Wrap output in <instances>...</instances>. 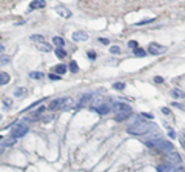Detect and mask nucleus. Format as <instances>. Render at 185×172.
I'll return each instance as SVG.
<instances>
[{
    "label": "nucleus",
    "instance_id": "1",
    "mask_svg": "<svg viewBox=\"0 0 185 172\" xmlns=\"http://www.w3.org/2000/svg\"><path fill=\"white\" fill-rule=\"evenodd\" d=\"M146 144H148L150 148H154V149L162 150V152H167V154L173 152V149H174V146H173L171 141H167V140L159 138V137H156L153 140H150V141H146Z\"/></svg>",
    "mask_w": 185,
    "mask_h": 172
},
{
    "label": "nucleus",
    "instance_id": "2",
    "mask_svg": "<svg viewBox=\"0 0 185 172\" xmlns=\"http://www.w3.org/2000/svg\"><path fill=\"white\" fill-rule=\"evenodd\" d=\"M151 129V123L150 121H145V120H142V121H134L131 126H130L128 129H127V132L128 134H133V135H144V134H146Z\"/></svg>",
    "mask_w": 185,
    "mask_h": 172
},
{
    "label": "nucleus",
    "instance_id": "3",
    "mask_svg": "<svg viewBox=\"0 0 185 172\" xmlns=\"http://www.w3.org/2000/svg\"><path fill=\"white\" fill-rule=\"evenodd\" d=\"M114 111H116V120L117 121H123L125 118H128L133 114L131 106L127 103H116L114 105Z\"/></svg>",
    "mask_w": 185,
    "mask_h": 172
},
{
    "label": "nucleus",
    "instance_id": "4",
    "mask_svg": "<svg viewBox=\"0 0 185 172\" xmlns=\"http://www.w3.org/2000/svg\"><path fill=\"white\" fill-rule=\"evenodd\" d=\"M91 109L96 111L97 114H100V115H107L108 112H110V105H107L105 101H102V100L97 98L94 103L91 105Z\"/></svg>",
    "mask_w": 185,
    "mask_h": 172
},
{
    "label": "nucleus",
    "instance_id": "5",
    "mask_svg": "<svg viewBox=\"0 0 185 172\" xmlns=\"http://www.w3.org/2000/svg\"><path fill=\"white\" fill-rule=\"evenodd\" d=\"M26 132H28V126H26L25 123H17V125L13 128V131H11V137H13V140H15V138L23 137Z\"/></svg>",
    "mask_w": 185,
    "mask_h": 172
},
{
    "label": "nucleus",
    "instance_id": "6",
    "mask_svg": "<svg viewBox=\"0 0 185 172\" xmlns=\"http://www.w3.org/2000/svg\"><path fill=\"white\" fill-rule=\"evenodd\" d=\"M146 49H148V51H146L148 54H153V55H159V54H164V52L167 51V48H165V46H162V45H159V43H150Z\"/></svg>",
    "mask_w": 185,
    "mask_h": 172
},
{
    "label": "nucleus",
    "instance_id": "7",
    "mask_svg": "<svg viewBox=\"0 0 185 172\" xmlns=\"http://www.w3.org/2000/svg\"><path fill=\"white\" fill-rule=\"evenodd\" d=\"M54 9H56V12L60 15V17H65V19H69V17L73 15L71 11H69L67 6H63V5H57V6L54 8Z\"/></svg>",
    "mask_w": 185,
    "mask_h": 172
},
{
    "label": "nucleus",
    "instance_id": "8",
    "mask_svg": "<svg viewBox=\"0 0 185 172\" xmlns=\"http://www.w3.org/2000/svg\"><path fill=\"white\" fill-rule=\"evenodd\" d=\"M167 160H168V163L170 164H173V163H181V155H179L177 152H174V150H173V152H170V154H167Z\"/></svg>",
    "mask_w": 185,
    "mask_h": 172
},
{
    "label": "nucleus",
    "instance_id": "9",
    "mask_svg": "<svg viewBox=\"0 0 185 172\" xmlns=\"http://www.w3.org/2000/svg\"><path fill=\"white\" fill-rule=\"evenodd\" d=\"M73 40L74 42H86L88 40V34L86 32H83V31H76L74 34H73Z\"/></svg>",
    "mask_w": 185,
    "mask_h": 172
},
{
    "label": "nucleus",
    "instance_id": "10",
    "mask_svg": "<svg viewBox=\"0 0 185 172\" xmlns=\"http://www.w3.org/2000/svg\"><path fill=\"white\" fill-rule=\"evenodd\" d=\"M71 107H74L73 98H69V97H63V98H62V106H60V109L67 111V109H71Z\"/></svg>",
    "mask_w": 185,
    "mask_h": 172
},
{
    "label": "nucleus",
    "instance_id": "11",
    "mask_svg": "<svg viewBox=\"0 0 185 172\" xmlns=\"http://www.w3.org/2000/svg\"><path fill=\"white\" fill-rule=\"evenodd\" d=\"M46 6V2L45 0H32V2L29 3V9H42Z\"/></svg>",
    "mask_w": 185,
    "mask_h": 172
},
{
    "label": "nucleus",
    "instance_id": "12",
    "mask_svg": "<svg viewBox=\"0 0 185 172\" xmlns=\"http://www.w3.org/2000/svg\"><path fill=\"white\" fill-rule=\"evenodd\" d=\"M36 46H37V49H39V51H43V52H50V51H53L51 45H48L46 42H42V43H36Z\"/></svg>",
    "mask_w": 185,
    "mask_h": 172
},
{
    "label": "nucleus",
    "instance_id": "13",
    "mask_svg": "<svg viewBox=\"0 0 185 172\" xmlns=\"http://www.w3.org/2000/svg\"><path fill=\"white\" fill-rule=\"evenodd\" d=\"M60 106H62V98L53 100L50 103V111H57V109H60Z\"/></svg>",
    "mask_w": 185,
    "mask_h": 172
},
{
    "label": "nucleus",
    "instance_id": "14",
    "mask_svg": "<svg viewBox=\"0 0 185 172\" xmlns=\"http://www.w3.org/2000/svg\"><path fill=\"white\" fill-rule=\"evenodd\" d=\"M91 97H92L91 94H85V95L82 97V100H80V101H79V103L76 105L74 107L77 109V107H82V106H85V105H86V101H88V100H91Z\"/></svg>",
    "mask_w": 185,
    "mask_h": 172
},
{
    "label": "nucleus",
    "instance_id": "15",
    "mask_svg": "<svg viewBox=\"0 0 185 172\" xmlns=\"http://www.w3.org/2000/svg\"><path fill=\"white\" fill-rule=\"evenodd\" d=\"M9 80H11L9 74H6V72H0V86L9 83Z\"/></svg>",
    "mask_w": 185,
    "mask_h": 172
},
{
    "label": "nucleus",
    "instance_id": "16",
    "mask_svg": "<svg viewBox=\"0 0 185 172\" xmlns=\"http://www.w3.org/2000/svg\"><path fill=\"white\" fill-rule=\"evenodd\" d=\"M156 171H157V172H170V171H171V164H170V163L159 164V166L156 168Z\"/></svg>",
    "mask_w": 185,
    "mask_h": 172
},
{
    "label": "nucleus",
    "instance_id": "17",
    "mask_svg": "<svg viewBox=\"0 0 185 172\" xmlns=\"http://www.w3.org/2000/svg\"><path fill=\"white\" fill-rule=\"evenodd\" d=\"M171 95L174 97V98H185V92L181 91V89H177V88L171 91Z\"/></svg>",
    "mask_w": 185,
    "mask_h": 172
},
{
    "label": "nucleus",
    "instance_id": "18",
    "mask_svg": "<svg viewBox=\"0 0 185 172\" xmlns=\"http://www.w3.org/2000/svg\"><path fill=\"white\" fill-rule=\"evenodd\" d=\"M53 43L56 46H59V48H62L63 45H65V40L62 39V37H59V35H56V37H53Z\"/></svg>",
    "mask_w": 185,
    "mask_h": 172
},
{
    "label": "nucleus",
    "instance_id": "19",
    "mask_svg": "<svg viewBox=\"0 0 185 172\" xmlns=\"http://www.w3.org/2000/svg\"><path fill=\"white\" fill-rule=\"evenodd\" d=\"M146 54H148V52H146L145 49H142V48H136V49H134V55L136 57H145Z\"/></svg>",
    "mask_w": 185,
    "mask_h": 172
},
{
    "label": "nucleus",
    "instance_id": "20",
    "mask_svg": "<svg viewBox=\"0 0 185 172\" xmlns=\"http://www.w3.org/2000/svg\"><path fill=\"white\" fill-rule=\"evenodd\" d=\"M31 40L36 42V43H42V42H45V37L40 35V34H34V35H31Z\"/></svg>",
    "mask_w": 185,
    "mask_h": 172
},
{
    "label": "nucleus",
    "instance_id": "21",
    "mask_svg": "<svg viewBox=\"0 0 185 172\" xmlns=\"http://www.w3.org/2000/svg\"><path fill=\"white\" fill-rule=\"evenodd\" d=\"M54 71H56V74H65L67 72V66H65V64H57V66L54 68Z\"/></svg>",
    "mask_w": 185,
    "mask_h": 172
},
{
    "label": "nucleus",
    "instance_id": "22",
    "mask_svg": "<svg viewBox=\"0 0 185 172\" xmlns=\"http://www.w3.org/2000/svg\"><path fill=\"white\" fill-rule=\"evenodd\" d=\"M29 77L34 80H40V78H43V74L39 71H32V72H29Z\"/></svg>",
    "mask_w": 185,
    "mask_h": 172
},
{
    "label": "nucleus",
    "instance_id": "23",
    "mask_svg": "<svg viewBox=\"0 0 185 172\" xmlns=\"http://www.w3.org/2000/svg\"><path fill=\"white\" fill-rule=\"evenodd\" d=\"M43 112H45V106H40V107H37V109H36V112H34V114L31 115V118H37L39 115H42Z\"/></svg>",
    "mask_w": 185,
    "mask_h": 172
},
{
    "label": "nucleus",
    "instance_id": "24",
    "mask_svg": "<svg viewBox=\"0 0 185 172\" xmlns=\"http://www.w3.org/2000/svg\"><path fill=\"white\" fill-rule=\"evenodd\" d=\"M69 71H71L73 74H76V72L79 71V66H77V63H76L74 60H73V62H69Z\"/></svg>",
    "mask_w": 185,
    "mask_h": 172
},
{
    "label": "nucleus",
    "instance_id": "25",
    "mask_svg": "<svg viewBox=\"0 0 185 172\" xmlns=\"http://www.w3.org/2000/svg\"><path fill=\"white\" fill-rule=\"evenodd\" d=\"M125 86H127L125 83H122V82H117V83H114V85H113V88L116 89V91H123V89H125Z\"/></svg>",
    "mask_w": 185,
    "mask_h": 172
},
{
    "label": "nucleus",
    "instance_id": "26",
    "mask_svg": "<svg viewBox=\"0 0 185 172\" xmlns=\"http://www.w3.org/2000/svg\"><path fill=\"white\" fill-rule=\"evenodd\" d=\"M25 94H26V89H25V88H19V89L14 91V95H15V97H23Z\"/></svg>",
    "mask_w": 185,
    "mask_h": 172
},
{
    "label": "nucleus",
    "instance_id": "27",
    "mask_svg": "<svg viewBox=\"0 0 185 172\" xmlns=\"http://www.w3.org/2000/svg\"><path fill=\"white\" fill-rule=\"evenodd\" d=\"M54 51H56V55H57V57H60V58H63L65 55H67V51H63L62 48H56Z\"/></svg>",
    "mask_w": 185,
    "mask_h": 172
},
{
    "label": "nucleus",
    "instance_id": "28",
    "mask_svg": "<svg viewBox=\"0 0 185 172\" xmlns=\"http://www.w3.org/2000/svg\"><path fill=\"white\" fill-rule=\"evenodd\" d=\"M151 21H154V19H145L142 21H137L136 23V26H142V25H146V23H151Z\"/></svg>",
    "mask_w": 185,
    "mask_h": 172
},
{
    "label": "nucleus",
    "instance_id": "29",
    "mask_svg": "<svg viewBox=\"0 0 185 172\" xmlns=\"http://www.w3.org/2000/svg\"><path fill=\"white\" fill-rule=\"evenodd\" d=\"M110 51H111V54H121V48L119 46H111Z\"/></svg>",
    "mask_w": 185,
    "mask_h": 172
},
{
    "label": "nucleus",
    "instance_id": "30",
    "mask_svg": "<svg viewBox=\"0 0 185 172\" xmlns=\"http://www.w3.org/2000/svg\"><path fill=\"white\" fill-rule=\"evenodd\" d=\"M128 48H133V49H136V48H139V46H137V42H134V40L128 42Z\"/></svg>",
    "mask_w": 185,
    "mask_h": 172
},
{
    "label": "nucleus",
    "instance_id": "31",
    "mask_svg": "<svg viewBox=\"0 0 185 172\" xmlns=\"http://www.w3.org/2000/svg\"><path fill=\"white\" fill-rule=\"evenodd\" d=\"M0 63H2V64L9 63V57H0Z\"/></svg>",
    "mask_w": 185,
    "mask_h": 172
},
{
    "label": "nucleus",
    "instance_id": "32",
    "mask_svg": "<svg viewBox=\"0 0 185 172\" xmlns=\"http://www.w3.org/2000/svg\"><path fill=\"white\" fill-rule=\"evenodd\" d=\"M88 58L94 60V58H96V52H94V51H90V52H88Z\"/></svg>",
    "mask_w": 185,
    "mask_h": 172
},
{
    "label": "nucleus",
    "instance_id": "33",
    "mask_svg": "<svg viewBox=\"0 0 185 172\" xmlns=\"http://www.w3.org/2000/svg\"><path fill=\"white\" fill-rule=\"evenodd\" d=\"M179 138H181V143H182V146L185 148V134H181V135H179Z\"/></svg>",
    "mask_w": 185,
    "mask_h": 172
},
{
    "label": "nucleus",
    "instance_id": "34",
    "mask_svg": "<svg viewBox=\"0 0 185 172\" xmlns=\"http://www.w3.org/2000/svg\"><path fill=\"white\" fill-rule=\"evenodd\" d=\"M3 105H5V106H8V107H9L11 105H13V101H11V100H6V98H5V100H3Z\"/></svg>",
    "mask_w": 185,
    "mask_h": 172
},
{
    "label": "nucleus",
    "instance_id": "35",
    "mask_svg": "<svg viewBox=\"0 0 185 172\" xmlns=\"http://www.w3.org/2000/svg\"><path fill=\"white\" fill-rule=\"evenodd\" d=\"M162 114H167V115H170V109H168V107H162Z\"/></svg>",
    "mask_w": 185,
    "mask_h": 172
},
{
    "label": "nucleus",
    "instance_id": "36",
    "mask_svg": "<svg viewBox=\"0 0 185 172\" xmlns=\"http://www.w3.org/2000/svg\"><path fill=\"white\" fill-rule=\"evenodd\" d=\"M50 78H51V80H59V78H60V75H54V74H50Z\"/></svg>",
    "mask_w": 185,
    "mask_h": 172
},
{
    "label": "nucleus",
    "instance_id": "37",
    "mask_svg": "<svg viewBox=\"0 0 185 172\" xmlns=\"http://www.w3.org/2000/svg\"><path fill=\"white\" fill-rule=\"evenodd\" d=\"M168 137H170V138H174V137H176L174 131H171V129H170V132H168Z\"/></svg>",
    "mask_w": 185,
    "mask_h": 172
},
{
    "label": "nucleus",
    "instance_id": "38",
    "mask_svg": "<svg viewBox=\"0 0 185 172\" xmlns=\"http://www.w3.org/2000/svg\"><path fill=\"white\" fill-rule=\"evenodd\" d=\"M154 82L156 83H162V82H164V78H162V77H154Z\"/></svg>",
    "mask_w": 185,
    "mask_h": 172
},
{
    "label": "nucleus",
    "instance_id": "39",
    "mask_svg": "<svg viewBox=\"0 0 185 172\" xmlns=\"http://www.w3.org/2000/svg\"><path fill=\"white\" fill-rule=\"evenodd\" d=\"M173 106H174V107H179V109H184V106H182V105H179L177 101H174V103H173Z\"/></svg>",
    "mask_w": 185,
    "mask_h": 172
},
{
    "label": "nucleus",
    "instance_id": "40",
    "mask_svg": "<svg viewBox=\"0 0 185 172\" xmlns=\"http://www.w3.org/2000/svg\"><path fill=\"white\" fill-rule=\"evenodd\" d=\"M173 172H185V168H176L173 169Z\"/></svg>",
    "mask_w": 185,
    "mask_h": 172
},
{
    "label": "nucleus",
    "instance_id": "41",
    "mask_svg": "<svg viewBox=\"0 0 185 172\" xmlns=\"http://www.w3.org/2000/svg\"><path fill=\"white\" fill-rule=\"evenodd\" d=\"M99 42L103 43V45H108V43H110V42H108V39H99Z\"/></svg>",
    "mask_w": 185,
    "mask_h": 172
},
{
    "label": "nucleus",
    "instance_id": "42",
    "mask_svg": "<svg viewBox=\"0 0 185 172\" xmlns=\"http://www.w3.org/2000/svg\"><path fill=\"white\" fill-rule=\"evenodd\" d=\"M5 52V46L3 45H0V57H2V54Z\"/></svg>",
    "mask_w": 185,
    "mask_h": 172
},
{
    "label": "nucleus",
    "instance_id": "43",
    "mask_svg": "<svg viewBox=\"0 0 185 172\" xmlns=\"http://www.w3.org/2000/svg\"><path fill=\"white\" fill-rule=\"evenodd\" d=\"M144 117H146V118H151V117H153V115H151V114H142Z\"/></svg>",
    "mask_w": 185,
    "mask_h": 172
}]
</instances>
